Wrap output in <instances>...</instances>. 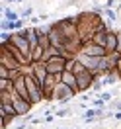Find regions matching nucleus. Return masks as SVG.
<instances>
[{"instance_id": "nucleus-4", "label": "nucleus", "mask_w": 121, "mask_h": 129, "mask_svg": "<svg viewBox=\"0 0 121 129\" xmlns=\"http://www.w3.org/2000/svg\"><path fill=\"white\" fill-rule=\"evenodd\" d=\"M47 71L53 74H63L66 71V57L65 55H59V57H51L47 63Z\"/></svg>"}, {"instance_id": "nucleus-5", "label": "nucleus", "mask_w": 121, "mask_h": 129, "mask_svg": "<svg viewBox=\"0 0 121 129\" xmlns=\"http://www.w3.org/2000/svg\"><path fill=\"white\" fill-rule=\"evenodd\" d=\"M14 108H16V112L20 113V117H25V115H29V112H31V108L35 104H33L31 100H27V98H22L18 96V94H14Z\"/></svg>"}, {"instance_id": "nucleus-13", "label": "nucleus", "mask_w": 121, "mask_h": 129, "mask_svg": "<svg viewBox=\"0 0 121 129\" xmlns=\"http://www.w3.org/2000/svg\"><path fill=\"white\" fill-rule=\"evenodd\" d=\"M104 16L107 18L105 22L111 25L113 22H117V20H119V12H117V10H113V8H104Z\"/></svg>"}, {"instance_id": "nucleus-7", "label": "nucleus", "mask_w": 121, "mask_h": 129, "mask_svg": "<svg viewBox=\"0 0 121 129\" xmlns=\"http://www.w3.org/2000/svg\"><path fill=\"white\" fill-rule=\"evenodd\" d=\"M49 37H51V43H53L55 47L65 49V45H66V37L63 35V31L59 29V25H57V24L51 25V29H49Z\"/></svg>"}, {"instance_id": "nucleus-19", "label": "nucleus", "mask_w": 121, "mask_h": 129, "mask_svg": "<svg viewBox=\"0 0 121 129\" xmlns=\"http://www.w3.org/2000/svg\"><path fill=\"white\" fill-rule=\"evenodd\" d=\"M105 84H104V80H102V76H96V80L92 82V88H90V92H98L100 94V90L104 88Z\"/></svg>"}, {"instance_id": "nucleus-20", "label": "nucleus", "mask_w": 121, "mask_h": 129, "mask_svg": "<svg viewBox=\"0 0 121 129\" xmlns=\"http://www.w3.org/2000/svg\"><path fill=\"white\" fill-rule=\"evenodd\" d=\"M33 16V6H25L22 10V18H31Z\"/></svg>"}, {"instance_id": "nucleus-9", "label": "nucleus", "mask_w": 121, "mask_h": 129, "mask_svg": "<svg viewBox=\"0 0 121 129\" xmlns=\"http://www.w3.org/2000/svg\"><path fill=\"white\" fill-rule=\"evenodd\" d=\"M78 61H80L84 67H88L90 71H98V67H100V63H102V57H92V55L78 53Z\"/></svg>"}, {"instance_id": "nucleus-15", "label": "nucleus", "mask_w": 121, "mask_h": 129, "mask_svg": "<svg viewBox=\"0 0 121 129\" xmlns=\"http://www.w3.org/2000/svg\"><path fill=\"white\" fill-rule=\"evenodd\" d=\"M14 119H18L16 115H8V113L0 115V127H2V129H8V127H10V123H12Z\"/></svg>"}, {"instance_id": "nucleus-18", "label": "nucleus", "mask_w": 121, "mask_h": 129, "mask_svg": "<svg viewBox=\"0 0 121 129\" xmlns=\"http://www.w3.org/2000/svg\"><path fill=\"white\" fill-rule=\"evenodd\" d=\"M2 18H6V20H14V22H16V20H20V18H22V14L14 12L12 8H4V16H2Z\"/></svg>"}, {"instance_id": "nucleus-22", "label": "nucleus", "mask_w": 121, "mask_h": 129, "mask_svg": "<svg viewBox=\"0 0 121 129\" xmlns=\"http://www.w3.org/2000/svg\"><path fill=\"white\" fill-rule=\"evenodd\" d=\"M100 96L104 98L105 102H111V98H113V92H102V94H100Z\"/></svg>"}, {"instance_id": "nucleus-26", "label": "nucleus", "mask_w": 121, "mask_h": 129, "mask_svg": "<svg viewBox=\"0 0 121 129\" xmlns=\"http://www.w3.org/2000/svg\"><path fill=\"white\" fill-rule=\"evenodd\" d=\"M6 2H14V0H6Z\"/></svg>"}, {"instance_id": "nucleus-25", "label": "nucleus", "mask_w": 121, "mask_h": 129, "mask_svg": "<svg viewBox=\"0 0 121 129\" xmlns=\"http://www.w3.org/2000/svg\"><path fill=\"white\" fill-rule=\"evenodd\" d=\"M14 2H24V0H14Z\"/></svg>"}, {"instance_id": "nucleus-11", "label": "nucleus", "mask_w": 121, "mask_h": 129, "mask_svg": "<svg viewBox=\"0 0 121 129\" xmlns=\"http://www.w3.org/2000/svg\"><path fill=\"white\" fill-rule=\"evenodd\" d=\"M105 51L113 53L117 51V29H107V39H105Z\"/></svg>"}, {"instance_id": "nucleus-6", "label": "nucleus", "mask_w": 121, "mask_h": 129, "mask_svg": "<svg viewBox=\"0 0 121 129\" xmlns=\"http://www.w3.org/2000/svg\"><path fill=\"white\" fill-rule=\"evenodd\" d=\"M80 53H84V55H92V57H104L107 51H105V47H102V45H98V43H94V41L90 39V41H86V43H82Z\"/></svg>"}, {"instance_id": "nucleus-1", "label": "nucleus", "mask_w": 121, "mask_h": 129, "mask_svg": "<svg viewBox=\"0 0 121 129\" xmlns=\"http://www.w3.org/2000/svg\"><path fill=\"white\" fill-rule=\"evenodd\" d=\"M104 25H105V20L96 10H84V12H78V14H76L78 35H80V39L84 41V43L92 39L94 33H96L98 29H102Z\"/></svg>"}, {"instance_id": "nucleus-3", "label": "nucleus", "mask_w": 121, "mask_h": 129, "mask_svg": "<svg viewBox=\"0 0 121 129\" xmlns=\"http://www.w3.org/2000/svg\"><path fill=\"white\" fill-rule=\"evenodd\" d=\"M74 96H76V92H74L72 88H68L63 80L57 82L55 92H53V102H59V106H65L66 102H70Z\"/></svg>"}, {"instance_id": "nucleus-2", "label": "nucleus", "mask_w": 121, "mask_h": 129, "mask_svg": "<svg viewBox=\"0 0 121 129\" xmlns=\"http://www.w3.org/2000/svg\"><path fill=\"white\" fill-rule=\"evenodd\" d=\"M25 80H27V90H29V100H31L33 104L45 102V96H43V84H41L31 73L25 74Z\"/></svg>"}, {"instance_id": "nucleus-12", "label": "nucleus", "mask_w": 121, "mask_h": 129, "mask_svg": "<svg viewBox=\"0 0 121 129\" xmlns=\"http://www.w3.org/2000/svg\"><path fill=\"white\" fill-rule=\"evenodd\" d=\"M102 80H104L105 86H113V84H117V82L121 80V76H119V73H117V69H115L111 73H107L105 76H102Z\"/></svg>"}, {"instance_id": "nucleus-17", "label": "nucleus", "mask_w": 121, "mask_h": 129, "mask_svg": "<svg viewBox=\"0 0 121 129\" xmlns=\"http://www.w3.org/2000/svg\"><path fill=\"white\" fill-rule=\"evenodd\" d=\"M2 31H16V22L2 18Z\"/></svg>"}, {"instance_id": "nucleus-14", "label": "nucleus", "mask_w": 121, "mask_h": 129, "mask_svg": "<svg viewBox=\"0 0 121 129\" xmlns=\"http://www.w3.org/2000/svg\"><path fill=\"white\" fill-rule=\"evenodd\" d=\"M4 113L20 117V113H18V112H16V108H14V102H12V104H0V115H4Z\"/></svg>"}, {"instance_id": "nucleus-10", "label": "nucleus", "mask_w": 121, "mask_h": 129, "mask_svg": "<svg viewBox=\"0 0 121 129\" xmlns=\"http://www.w3.org/2000/svg\"><path fill=\"white\" fill-rule=\"evenodd\" d=\"M61 80L65 82L68 88H72L76 94H78V80H76V74L72 73V71H65V73L61 74Z\"/></svg>"}, {"instance_id": "nucleus-21", "label": "nucleus", "mask_w": 121, "mask_h": 129, "mask_svg": "<svg viewBox=\"0 0 121 129\" xmlns=\"http://www.w3.org/2000/svg\"><path fill=\"white\" fill-rule=\"evenodd\" d=\"M70 115V110L68 108H61V110H57V117H68Z\"/></svg>"}, {"instance_id": "nucleus-16", "label": "nucleus", "mask_w": 121, "mask_h": 129, "mask_svg": "<svg viewBox=\"0 0 121 129\" xmlns=\"http://www.w3.org/2000/svg\"><path fill=\"white\" fill-rule=\"evenodd\" d=\"M43 53H45V47H41V45L31 49V61H43Z\"/></svg>"}, {"instance_id": "nucleus-23", "label": "nucleus", "mask_w": 121, "mask_h": 129, "mask_svg": "<svg viewBox=\"0 0 121 129\" xmlns=\"http://www.w3.org/2000/svg\"><path fill=\"white\" fill-rule=\"evenodd\" d=\"M117 51L121 53V29H117Z\"/></svg>"}, {"instance_id": "nucleus-8", "label": "nucleus", "mask_w": 121, "mask_h": 129, "mask_svg": "<svg viewBox=\"0 0 121 129\" xmlns=\"http://www.w3.org/2000/svg\"><path fill=\"white\" fill-rule=\"evenodd\" d=\"M29 67H31V74H33V76H35V78L41 82V84H43V80L47 78V74H49L47 64L43 63V61H33Z\"/></svg>"}, {"instance_id": "nucleus-24", "label": "nucleus", "mask_w": 121, "mask_h": 129, "mask_svg": "<svg viewBox=\"0 0 121 129\" xmlns=\"http://www.w3.org/2000/svg\"><path fill=\"white\" fill-rule=\"evenodd\" d=\"M117 73H119V76H121V59H119V63H117Z\"/></svg>"}]
</instances>
